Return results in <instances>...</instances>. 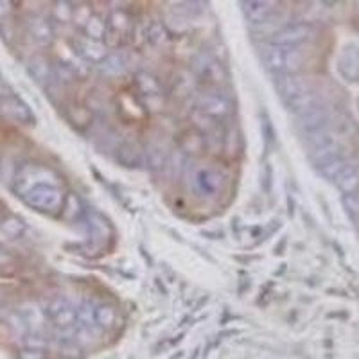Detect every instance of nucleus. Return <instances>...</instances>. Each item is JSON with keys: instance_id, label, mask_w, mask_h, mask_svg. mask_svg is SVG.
<instances>
[{"instance_id": "34", "label": "nucleus", "mask_w": 359, "mask_h": 359, "mask_svg": "<svg viewBox=\"0 0 359 359\" xmlns=\"http://www.w3.org/2000/svg\"><path fill=\"white\" fill-rule=\"evenodd\" d=\"M9 94H13V92L9 90L8 83L4 81V78H2V74H0V97H2V95H9Z\"/></svg>"}, {"instance_id": "4", "label": "nucleus", "mask_w": 359, "mask_h": 359, "mask_svg": "<svg viewBox=\"0 0 359 359\" xmlns=\"http://www.w3.org/2000/svg\"><path fill=\"white\" fill-rule=\"evenodd\" d=\"M0 115L15 124H34V114L18 95L9 94L0 97Z\"/></svg>"}, {"instance_id": "12", "label": "nucleus", "mask_w": 359, "mask_h": 359, "mask_svg": "<svg viewBox=\"0 0 359 359\" xmlns=\"http://www.w3.org/2000/svg\"><path fill=\"white\" fill-rule=\"evenodd\" d=\"M331 123V115H329V110H327L325 107H314L311 108L309 111H306V114L300 115V118H298V130L302 131V133L309 135L313 133V131H318L322 130L323 126H327V124Z\"/></svg>"}, {"instance_id": "20", "label": "nucleus", "mask_w": 359, "mask_h": 359, "mask_svg": "<svg viewBox=\"0 0 359 359\" xmlns=\"http://www.w3.org/2000/svg\"><path fill=\"white\" fill-rule=\"evenodd\" d=\"M144 160H146L149 168L156 171V169H162L168 162V151L158 144H149L146 147V153H144Z\"/></svg>"}, {"instance_id": "35", "label": "nucleus", "mask_w": 359, "mask_h": 359, "mask_svg": "<svg viewBox=\"0 0 359 359\" xmlns=\"http://www.w3.org/2000/svg\"><path fill=\"white\" fill-rule=\"evenodd\" d=\"M8 261H9L8 253H6V250L2 248V246H0V266L6 264V262H8Z\"/></svg>"}, {"instance_id": "17", "label": "nucleus", "mask_w": 359, "mask_h": 359, "mask_svg": "<svg viewBox=\"0 0 359 359\" xmlns=\"http://www.w3.org/2000/svg\"><path fill=\"white\" fill-rule=\"evenodd\" d=\"M99 69L107 78H118L126 70V62L121 53H111L99 63Z\"/></svg>"}, {"instance_id": "32", "label": "nucleus", "mask_w": 359, "mask_h": 359, "mask_svg": "<svg viewBox=\"0 0 359 359\" xmlns=\"http://www.w3.org/2000/svg\"><path fill=\"white\" fill-rule=\"evenodd\" d=\"M22 359H43L45 354H43V348H24L20 354Z\"/></svg>"}, {"instance_id": "31", "label": "nucleus", "mask_w": 359, "mask_h": 359, "mask_svg": "<svg viewBox=\"0 0 359 359\" xmlns=\"http://www.w3.org/2000/svg\"><path fill=\"white\" fill-rule=\"evenodd\" d=\"M57 8H54V17L57 18V20H62V22H67L69 18H72L74 11L72 8H70L69 4H65V2H57Z\"/></svg>"}, {"instance_id": "2", "label": "nucleus", "mask_w": 359, "mask_h": 359, "mask_svg": "<svg viewBox=\"0 0 359 359\" xmlns=\"http://www.w3.org/2000/svg\"><path fill=\"white\" fill-rule=\"evenodd\" d=\"M25 205H29L34 210H40V212H49L56 214L62 210L63 201H65V194L60 187L56 185H47L41 184L33 187L29 192H25L22 196Z\"/></svg>"}, {"instance_id": "23", "label": "nucleus", "mask_w": 359, "mask_h": 359, "mask_svg": "<svg viewBox=\"0 0 359 359\" xmlns=\"http://www.w3.org/2000/svg\"><path fill=\"white\" fill-rule=\"evenodd\" d=\"M115 318H117L115 309L111 306H108V304H102V306L95 307L94 309L95 325L102 327V329H110V327L115 323Z\"/></svg>"}, {"instance_id": "28", "label": "nucleus", "mask_w": 359, "mask_h": 359, "mask_svg": "<svg viewBox=\"0 0 359 359\" xmlns=\"http://www.w3.org/2000/svg\"><path fill=\"white\" fill-rule=\"evenodd\" d=\"M108 25H110L114 31H117V33H126L128 27H130V18H128V15L124 11H114L110 15V20H108Z\"/></svg>"}, {"instance_id": "24", "label": "nucleus", "mask_w": 359, "mask_h": 359, "mask_svg": "<svg viewBox=\"0 0 359 359\" xmlns=\"http://www.w3.org/2000/svg\"><path fill=\"white\" fill-rule=\"evenodd\" d=\"M85 33L92 40L101 41V38L107 34V22L102 20L101 17H97V15H92L85 24Z\"/></svg>"}, {"instance_id": "15", "label": "nucleus", "mask_w": 359, "mask_h": 359, "mask_svg": "<svg viewBox=\"0 0 359 359\" xmlns=\"http://www.w3.org/2000/svg\"><path fill=\"white\" fill-rule=\"evenodd\" d=\"M27 29L31 36L40 45H49L53 41V27H50V24L45 18L34 15V17L29 18Z\"/></svg>"}, {"instance_id": "5", "label": "nucleus", "mask_w": 359, "mask_h": 359, "mask_svg": "<svg viewBox=\"0 0 359 359\" xmlns=\"http://www.w3.org/2000/svg\"><path fill=\"white\" fill-rule=\"evenodd\" d=\"M198 110L203 111L205 115H208V117H229L230 114H232V102H230V99L226 97V95L219 94V92H214V90H210V92H205V94H201L200 97H198Z\"/></svg>"}, {"instance_id": "13", "label": "nucleus", "mask_w": 359, "mask_h": 359, "mask_svg": "<svg viewBox=\"0 0 359 359\" xmlns=\"http://www.w3.org/2000/svg\"><path fill=\"white\" fill-rule=\"evenodd\" d=\"M338 70L347 81H359V47H345L339 54Z\"/></svg>"}, {"instance_id": "7", "label": "nucleus", "mask_w": 359, "mask_h": 359, "mask_svg": "<svg viewBox=\"0 0 359 359\" xmlns=\"http://www.w3.org/2000/svg\"><path fill=\"white\" fill-rule=\"evenodd\" d=\"M313 36V27L309 24H290L284 25L275 33V45H287V47H298L300 43L307 41Z\"/></svg>"}, {"instance_id": "8", "label": "nucleus", "mask_w": 359, "mask_h": 359, "mask_svg": "<svg viewBox=\"0 0 359 359\" xmlns=\"http://www.w3.org/2000/svg\"><path fill=\"white\" fill-rule=\"evenodd\" d=\"M194 74L200 78L201 83H207V85H221L224 81L223 65L205 54L194 60Z\"/></svg>"}, {"instance_id": "1", "label": "nucleus", "mask_w": 359, "mask_h": 359, "mask_svg": "<svg viewBox=\"0 0 359 359\" xmlns=\"http://www.w3.org/2000/svg\"><path fill=\"white\" fill-rule=\"evenodd\" d=\"M261 60L268 70L277 74H298L304 67V53L298 47L287 45H264L261 49Z\"/></svg>"}, {"instance_id": "26", "label": "nucleus", "mask_w": 359, "mask_h": 359, "mask_svg": "<svg viewBox=\"0 0 359 359\" xmlns=\"http://www.w3.org/2000/svg\"><path fill=\"white\" fill-rule=\"evenodd\" d=\"M147 41L151 45H163L168 41V31H165V25L160 24V22H151L149 27H147V33H146Z\"/></svg>"}, {"instance_id": "19", "label": "nucleus", "mask_w": 359, "mask_h": 359, "mask_svg": "<svg viewBox=\"0 0 359 359\" xmlns=\"http://www.w3.org/2000/svg\"><path fill=\"white\" fill-rule=\"evenodd\" d=\"M27 69L29 72H31V76H33L36 81H41V83L47 81V79L50 78V74H53V69H50L49 62L41 56L31 57V60L27 62Z\"/></svg>"}, {"instance_id": "33", "label": "nucleus", "mask_w": 359, "mask_h": 359, "mask_svg": "<svg viewBox=\"0 0 359 359\" xmlns=\"http://www.w3.org/2000/svg\"><path fill=\"white\" fill-rule=\"evenodd\" d=\"M9 13H11V4L9 2H0V24L8 22Z\"/></svg>"}, {"instance_id": "18", "label": "nucleus", "mask_w": 359, "mask_h": 359, "mask_svg": "<svg viewBox=\"0 0 359 359\" xmlns=\"http://www.w3.org/2000/svg\"><path fill=\"white\" fill-rule=\"evenodd\" d=\"M287 107H290L291 111H297V114H306V111H309L311 108L318 107V95L314 94L313 90H309V92H306V94H300L297 95V97L290 99V101L286 102Z\"/></svg>"}, {"instance_id": "27", "label": "nucleus", "mask_w": 359, "mask_h": 359, "mask_svg": "<svg viewBox=\"0 0 359 359\" xmlns=\"http://www.w3.org/2000/svg\"><path fill=\"white\" fill-rule=\"evenodd\" d=\"M200 184L203 185L207 191L216 192L219 191L221 185H223V176L217 171H214V169H207V171H203L200 175Z\"/></svg>"}, {"instance_id": "29", "label": "nucleus", "mask_w": 359, "mask_h": 359, "mask_svg": "<svg viewBox=\"0 0 359 359\" xmlns=\"http://www.w3.org/2000/svg\"><path fill=\"white\" fill-rule=\"evenodd\" d=\"M343 205H345L347 212L352 216V219H355L359 223V194L358 192L345 194V196H343Z\"/></svg>"}, {"instance_id": "21", "label": "nucleus", "mask_w": 359, "mask_h": 359, "mask_svg": "<svg viewBox=\"0 0 359 359\" xmlns=\"http://www.w3.org/2000/svg\"><path fill=\"white\" fill-rule=\"evenodd\" d=\"M0 232H4L9 237H20L25 232V223L20 217L6 214L0 217Z\"/></svg>"}, {"instance_id": "22", "label": "nucleus", "mask_w": 359, "mask_h": 359, "mask_svg": "<svg viewBox=\"0 0 359 359\" xmlns=\"http://www.w3.org/2000/svg\"><path fill=\"white\" fill-rule=\"evenodd\" d=\"M180 144H182V149L187 153H201L205 147V140L198 130L185 131Z\"/></svg>"}, {"instance_id": "11", "label": "nucleus", "mask_w": 359, "mask_h": 359, "mask_svg": "<svg viewBox=\"0 0 359 359\" xmlns=\"http://www.w3.org/2000/svg\"><path fill=\"white\" fill-rule=\"evenodd\" d=\"M332 182H334L336 187L343 192V194H352L355 192V189L359 187V168L358 163H354L352 160H345L341 163V168L336 171V175L332 176Z\"/></svg>"}, {"instance_id": "9", "label": "nucleus", "mask_w": 359, "mask_h": 359, "mask_svg": "<svg viewBox=\"0 0 359 359\" xmlns=\"http://www.w3.org/2000/svg\"><path fill=\"white\" fill-rule=\"evenodd\" d=\"M49 316L53 318V322L56 323L57 327L62 329H67V327H72L78 320V313L72 307V304L69 300H65L63 297H56L50 300L49 309H47Z\"/></svg>"}, {"instance_id": "10", "label": "nucleus", "mask_w": 359, "mask_h": 359, "mask_svg": "<svg viewBox=\"0 0 359 359\" xmlns=\"http://www.w3.org/2000/svg\"><path fill=\"white\" fill-rule=\"evenodd\" d=\"M243 11L252 24H266L277 11L278 2L273 0H246L241 2Z\"/></svg>"}, {"instance_id": "14", "label": "nucleus", "mask_w": 359, "mask_h": 359, "mask_svg": "<svg viewBox=\"0 0 359 359\" xmlns=\"http://www.w3.org/2000/svg\"><path fill=\"white\" fill-rule=\"evenodd\" d=\"M78 50L79 54L90 60V62H95V63H101L104 57L108 56V50H107V45L101 43L97 40H92L88 36H81L78 41Z\"/></svg>"}, {"instance_id": "3", "label": "nucleus", "mask_w": 359, "mask_h": 359, "mask_svg": "<svg viewBox=\"0 0 359 359\" xmlns=\"http://www.w3.org/2000/svg\"><path fill=\"white\" fill-rule=\"evenodd\" d=\"M53 178H56V175L50 169L43 168V165H36V163H27V165H24L17 172V176L13 180V189L22 198L25 192H29L36 185H56L54 182H50ZM56 187H60V185H56Z\"/></svg>"}, {"instance_id": "16", "label": "nucleus", "mask_w": 359, "mask_h": 359, "mask_svg": "<svg viewBox=\"0 0 359 359\" xmlns=\"http://www.w3.org/2000/svg\"><path fill=\"white\" fill-rule=\"evenodd\" d=\"M118 162L126 165V168H139L140 163L144 162V151L139 144L135 142H126L121 146L117 153Z\"/></svg>"}, {"instance_id": "25", "label": "nucleus", "mask_w": 359, "mask_h": 359, "mask_svg": "<svg viewBox=\"0 0 359 359\" xmlns=\"http://www.w3.org/2000/svg\"><path fill=\"white\" fill-rule=\"evenodd\" d=\"M137 86L142 94L146 95H158L160 94V85L156 81L155 76L149 72H139L137 74Z\"/></svg>"}, {"instance_id": "6", "label": "nucleus", "mask_w": 359, "mask_h": 359, "mask_svg": "<svg viewBox=\"0 0 359 359\" xmlns=\"http://www.w3.org/2000/svg\"><path fill=\"white\" fill-rule=\"evenodd\" d=\"M275 90L287 102L297 95L309 92L311 86L306 81V78L298 76V74H278V78L275 79Z\"/></svg>"}, {"instance_id": "30", "label": "nucleus", "mask_w": 359, "mask_h": 359, "mask_svg": "<svg viewBox=\"0 0 359 359\" xmlns=\"http://www.w3.org/2000/svg\"><path fill=\"white\" fill-rule=\"evenodd\" d=\"M192 121H194V126H196L198 131L212 130V117L205 115L201 110L192 111Z\"/></svg>"}]
</instances>
